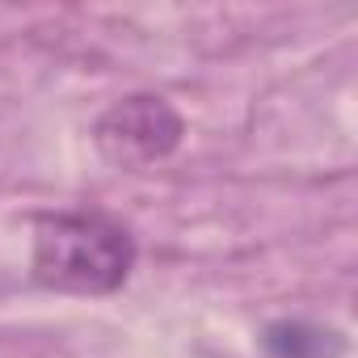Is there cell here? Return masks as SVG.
Instances as JSON below:
<instances>
[{"label":"cell","mask_w":358,"mask_h":358,"mask_svg":"<svg viewBox=\"0 0 358 358\" xmlns=\"http://www.w3.org/2000/svg\"><path fill=\"white\" fill-rule=\"evenodd\" d=\"M34 278L72 295H110L131 278L135 241L122 224L85 211L43 215L34 224Z\"/></svg>","instance_id":"6da1fadb"},{"label":"cell","mask_w":358,"mask_h":358,"mask_svg":"<svg viewBox=\"0 0 358 358\" xmlns=\"http://www.w3.org/2000/svg\"><path fill=\"white\" fill-rule=\"evenodd\" d=\"M97 148L110 164L118 169H152L160 160H169L182 148L186 122L164 97L152 93H131L122 101H114L101 118H97Z\"/></svg>","instance_id":"7a4b0ae2"},{"label":"cell","mask_w":358,"mask_h":358,"mask_svg":"<svg viewBox=\"0 0 358 358\" xmlns=\"http://www.w3.org/2000/svg\"><path fill=\"white\" fill-rule=\"evenodd\" d=\"M270 358H341L345 337L312 320H274L262 337Z\"/></svg>","instance_id":"3957f363"}]
</instances>
